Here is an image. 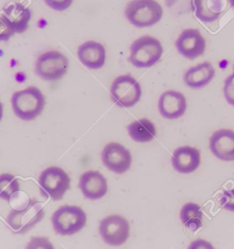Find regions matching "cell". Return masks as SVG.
Here are the masks:
<instances>
[{
  "label": "cell",
  "mask_w": 234,
  "mask_h": 249,
  "mask_svg": "<svg viewBox=\"0 0 234 249\" xmlns=\"http://www.w3.org/2000/svg\"><path fill=\"white\" fill-rule=\"evenodd\" d=\"M12 107L15 115L25 121H33L44 110L45 97L40 89L29 87L12 96Z\"/></svg>",
  "instance_id": "6da1fadb"
},
{
  "label": "cell",
  "mask_w": 234,
  "mask_h": 249,
  "mask_svg": "<svg viewBox=\"0 0 234 249\" xmlns=\"http://www.w3.org/2000/svg\"><path fill=\"white\" fill-rule=\"evenodd\" d=\"M45 2L54 11H64L70 7L73 0H45Z\"/></svg>",
  "instance_id": "484cf974"
},
{
  "label": "cell",
  "mask_w": 234,
  "mask_h": 249,
  "mask_svg": "<svg viewBox=\"0 0 234 249\" xmlns=\"http://www.w3.org/2000/svg\"><path fill=\"white\" fill-rule=\"evenodd\" d=\"M223 92L227 102L234 107V66L233 73L225 79Z\"/></svg>",
  "instance_id": "603a6c76"
},
{
  "label": "cell",
  "mask_w": 234,
  "mask_h": 249,
  "mask_svg": "<svg viewBox=\"0 0 234 249\" xmlns=\"http://www.w3.org/2000/svg\"><path fill=\"white\" fill-rule=\"evenodd\" d=\"M19 191L18 179L8 173L0 175V198L9 201L12 196Z\"/></svg>",
  "instance_id": "7402d4cb"
},
{
  "label": "cell",
  "mask_w": 234,
  "mask_h": 249,
  "mask_svg": "<svg viewBox=\"0 0 234 249\" xmlns=\"http://www.w3.org/2000/svg\"><path fill=\"white\" fill-rule=\"evenodd\" d=\"M125 15L133 26L146 28L161 21L163 10L156 0H132L126 6Z\"/></svg>",
  "instance_id": "7a4b0ae2"
},
{
  "label": "cell",
  "mask_w": 234,
  "mask_h": 249,
  "mask_svg": "<svg viewBox=\"0 0 234 249\" xmlns=\"http://www.w3.org/2000/svg\"><path fill=\"white\" fill-rule=\"evenodd\" d=\"M127 132L131 139L138 142H149L156 135L154 124L147 119H140L129 124Z\"/></svg>",
  "instance_id": "ffe728a7"
},
{
  "label": "cell",
  "mask_w": 234,
  "mask_h": 249,
  "mask_svg": "<svg viewBox=\"0 0 234 249\" xmlns=\"http://www.w3.org/2000/svg\"><path fill=\"white\" fill-rule=\"evenodd\" d=\"M15 32L2 17L0 18V42L8 41L14 36Z\"/></svg>",
  "instance_id": "d4e9b609"
},
{
  "label": "cell",
  "mask_w": 234,
  "mask_h": 249,
  "mask_svg": "<svg viewBox=\"0 0 234 249\" xmlns=\"http://www.w3.org/2000/svg\"><path fill=\"white\" fill-rule=\"evenodd\" d=\"M77 56L82 65L90 70H99L105 65L106 49L97 42H85L79 47Z\"/></svg>",
  "instance_id": "2e32d148"
},
{
  "label": "cell",
  "mask_w": 234,
  "mask_h": 249,
  "mask_svg": "<svg viewBox=\"0 0 234 249\" xmlns=\"http://www.w3.org/2000/svg\"><path fill=\"white\" fill-rule=\"evenodd\" d=\"M176 47L184 58L195 60L204 53L206 42L199 30L188 28L180 34L176 40Z\"/></svg>",
  "instance_id": "8fae6325"
},
{
  "label": "cell",
  "mask_w": 234,
  "mask_h": 249,
  "mask_svg": "<svg viewBox=\"0 0 234 249\" xmlns=\"http://www.w3.org/2000/svg\"><path fill=\"white\" fill-rule=\"evenodd\" d=\"M87 217L83 210L77 206L60 207L52 218V225L57 234L66 236L82 230L87 223Z\"/></svg>",
  "instance_id": "277c9868"
},
{
  "label": "cell",
  "mask_w": 234,
  "mask_h": 249,
  "mask_svg": "<svg viewBox=\"0 0 234 249\" xmlns=\"http://www.w3.org/2000/svg\"><path fill=\"white\" fill-rule=\"evenodd\" d=\"M222 208L234 213V189L224 192L220 198Z\"/></svg>",
  "instance_id": "cb8c5ba5"
},
{
  "label": "cell",
  "mask_w": 234,
  "mask_h": 249,
  "mask_svg": "<svg viewBox=\"0 0 234 249\" xmlns=\"http://www.w3.org/2000/svg\"><path fill=\"white\" fill-rule=\"evenodd\" d=\"M112 102L121 107L135 106L142 95L139 82L129 74L117 77L110 87Z\"/></svg>",
  "instance_id": "52a82bcc"
},
{
  "label": "cell",
  "mask_w": 234,
  "mask_h": 249,
  "mask_svg": "<svg viewBox=\"0 0 234 249\" xmlns=\"http://www.w3.org/2000/svg\"><path fill=\"white\" fill-rule=\"evenodd\" d=\"M210 149L220 160L234 161V131L228 129L216 131L210 137Z\"/></svg>",
  "instance_id": "4fadbf2b"
},
{
  "label": "cell",
  "mask_w": 234,
  "mask_h": 249,
  "mask_svg": "<svg viewBox=\"0 0 234 249\" xmlns=\"http://www.w3.org/2000/svg\"><path fill=\"white\" fill-rule=\"evenodd\" d=\"M190 249H214L211 244L203 240H195L190 245Z\"/></svg>",
  "instance_id": "83f0119b"
},
{
  "label": "cell",
  "mask_w": 234,
  "mask_h": 249,
  "mask_svg": "<svg viewBox=\"0 0 234 249\" xmlns=\"http://www.w3.org/2000/svg\"><path fill=\"white\" fill-rule=\"evenodd\" d=\"M31 15L29 8L20 3H13L3 9L1 17L15 33L20 34L28 29Z\"/></svg>",
  "instance_id": "e0dca14e"
},
{
  "label": "cell",
  "mask_w": 234,
  "mask_h": 249,
  "mask_svg": "<svg viewBox=\"0 0 234 249\" xmlns=\"http://www.w3.org/2000/svg\"><path fill=\"white\" fill-rule=\"evenodd\" d=\"M216 74V71L210 62H204L192 67L183 75V82L187 87L193 89L204 88Z\"/></svg>",
  "instance_id": "ac0fdd59"
},
{
  "label": "cell",
  "mask_w": 234,
  "mask_h": 249,
  "mask_svg": "<svg viewBox=\"0 0 234 249\" xmlns=\"http://www.w3.org/2000/svg\"><path fill=\"white\" fill-rule=\"evenodd\" d=\"M79 188L84 197L94 201L105 196L108 191L107 181L98 171H87L80 177Z\"/></svg>",
  "instance_id": "5bb4252c"
},
{
  "label": "cell",
  "mask_w": 234,
  "mask_h": 249,
  "mask_svg": "<svg viewBox=\"0 0 234 249\" xmlns=\"http://www.w3.org/2000/svg\"><path fill=\"white\" fill-rule=\"evenodd\" d=\"M3 112H4V106H3L2 103L0 102V121L2 119Z\"/></svg>",
  "instance_id": "f1b7e54d"
},
{
  "label": "cell",
  "mask_w": 234,
  "mask_h": 249,
  "mask_svg": "<svg viewBox=\"0 0 234 249\" xmlns=\"http://www.w3.org/2000/svg\"><path fill=\"white\" fill-rule=\"evenodd\" d=\"M162 53V46L157 38L143 36L131 45L128 60L136 68H150L161 60Z\"/></svg>",
  "instance_id": "3957f363"
},
{
  "label": "cell",
  "mask_w": 234,
  "mask_h": 249,
  "mask_svg": "<svg viewBox=\"0 0 234 249\" xmlns=\"http://www.w3.org/2000/svg\"><path fill=\"white\" fill-rule=\"evenodd\" d=\"M26 249H53L48 239L45 238H33Z\"/></svg>",
  "instance_id": "4316f807"
},
{
  "label": "cell",
  "mask_w": 234,
  "mask_h": 249,
  "mask_svg": "<svg viewBox=\"0 0 234 249\" xmlns=\"http://www.w3.org/2000/svg\"><path fill=\"white\" fill-rule=\"evenodd\" d=\"M228 1L230 3V6L234 8V0H228Z\"/></svg>",
  "instance_id": "f546056e"
},
{
  "label": "cell",
  "mask_w": 234,
  "mask_h": 249,
  "mask_svg": "<svg viewBox=\"0 0 234 249\" xmlns=\"http://www.w3.org/2000/svg\"><path fill=\"white\" fill-rule=\"evenodd\" d=\"M128 221L119 215H111L102 220L99 233L106 244L114 247L124 245L129 235Z\"/></svg>",
  "instance_id": "9c48e42d"
},
{
  "label": "cell",
  "mask_w": 234,
  "mask_h": 249,
  "mask_svg": "<svg viewBox=\"0 0 234 249\" xmlns=\"http://www.w3.org/2000/svg\"><path fill=\"white\" fill-rule=\"evenodd\" d=\"M193 5L195 16L205 23L216 21L224 11L223 0H193Z\"/></svg>",
  "instance_id": "d6986e66"
},
{
  "label": "cell",
  "mask_w": 234,
  "mask_h": 249,
  "mask_svg": "<svg viewBox=\"0 0 234 249\" xmlns=\"http://www.w3.org/2000/svg\"><path fill=\"white\" fill-rule=\"evenodd\" d=\"M180 219L186 228L195 231L203 226V213L199 205L193 203L185 204L180 211Z\"/></svg>",
  "instance_id": "44dd1931"
},
{
  "label": "cell",
  "mask_w": 234,
  "mask_h": 249,
  "mask_svg": "<svg viewBox=\"0 0 234 249\" xmlns=\"http://www.w3.org/2000/svg\"><path fill=\"white\" fill-rule=\"evenodd\" d=\"M103 164L116 174L122 175L128 171L132 163L130 152L117 142H110L102 152Z\"/></svg>",
  "instance_id": "30bf717a"
},
{
  "label": "cell",
  "mask_w": 234,
  "mask_h": 249,
  "mask_svg": "<svg viewBox=\"0 0 234 249\" xmlns=\"http://www.w3.org/2000/svg\"><path fill=\"white\" fill-rule=\"evenodd\" d=\"M69 60L58 51L45 52L37 58L35 70L37 75L47 81L60 80L67 73Z\"/></svg>",
  "instance_id": "ba28073f"
},
{
  "label": "cell",
  "mask_w": 234,
  "mask_h": 249,
  "mask_svg": "<svg viewBox=\"0 0 234 249\" xmlns=\"http://www.w3.org/2000/svg\"><path fill=\"white\" fill-rule=\"evenodd\" d=\"M42 195L53 201H60L70 188L71 179L61 168L51 166L45 169L38 178Z\"/></svg>",
  "instance_id": "5b68a950"
},
{
  "label": "cell",
  "mask_w": 234,
  "mask_h": 249,
  "mask_svg": "<svg viewBox=\"0 0 234 249\" xmlns=\"http://www.w3.org/2000/svg\"><path fill=\"white\" fill-rule=\"evenodd\" d=\"M44 216L42 203L36 199H30L24 209L12 210L6 218V223L14 233L23 234L40 223Z\"/></svg>",
  "instance_id": "8992f818"
},
{
  "label": "cell",
  "mask_w": 234,
  "mask_h": 249,
  "mask_svg": "<svg viewBox=\"0 0 234 249\" xmlns=\"http://www.w3.org/2000/svg\"><path fill=\"white\" fill-rule=\"evenodd\" d=\"M171 162L174 169L182 174L194 172L201 164V154L195 147L185 146L173 152Z\"/></svg>",
  "instance_id": "9a60e30c"
},
{
  "label": "cell",
  "mask_w": 234,
  "mask_h": 249,
  "mask_svg": "<svg viewBox=\"0 0 234 249\" xmlns=\"http://www.w3.org/2000/svg\"><path fill=\"white\" fill-rule=\"evenodd\" d=\"M186 97L180 92L168 90L163 92L158 101V110L165 119H179L186 110Z\"/></svg>",
  "instance_id": "7c38bea8"
}]
</instances>
